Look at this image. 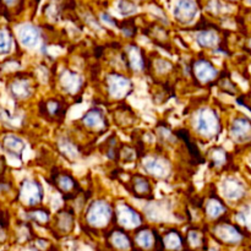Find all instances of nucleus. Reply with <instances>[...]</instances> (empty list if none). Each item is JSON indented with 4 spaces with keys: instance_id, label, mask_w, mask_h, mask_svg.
<instances>
[{
    "instance_id": "obj_1",
    "label": "nucleus",
    "mask_w": 251,
    "mask_h": 251,
    "mask_svg": "<svg viewBox=\"0 0 251 251\" xmlns=\"http://www.w3.org/2000/svg\"><path fill=\"white\" fill-rule=\"evenodd\" d=\"M113 210L105 201H96L91 203L86 213V222L93 229H103L110 223Z\"/></svg>"
},
{
    "instance_id": "obj_2",
    "label": "nucleus",
    "mask_w": 251,
    "mask_h": 251,
    "mask_svg": "<svg viewBox=\"0 0 251 251\" xmlns=\"http://www.w3.org/2000/svg\"><path fill=\"white\" fill-rule=\"evenodd\" d=\"M213 235L216 239L221 243V244L229 245V247H234V245H239L244 239L242 230L235 226L230 225V223H217L213 227Z\"/></svg>"
},
{
    "instance_id": "obj_3",
    "label": "nucleus",
    "mask_w": 251,
    "mask_h": 251,
    "mask_svg": "<svg viewBox=\"0 0 251 251\" xmlns=\"http://www.w3.org/2000/svg\"><path fill=\"white\" fill-rule=\"evenodd\" d=\"M115 221L124 230L137 229L142 225V217L139 212L127 205H119L115 211Z\"/></svg>"
},
{
    "instance_id": "obj_4",
    "label": "nucleus",
    "mask_w": 251,
    "mask_h": 251,
    "mask_svg": "<svg viewBox=\"0 0 251 251\" xmlns=\"http://www.w3.org/2000/svg\"><path fill=\"white\" fill-rule=\"evenodd\" d=\"M218 127H220V122L212 109H202L199 113L196 118V129L202 136L212 137L217 134Z\"/></svg>"
},
{
    "instance_id": "obj_5",
    "label": "nucleus",
    "mask_w": 251,
    "mask_h": 251,
    "mask_svg": "<svg viewBox=\"0 0 251 251\" xmlns=\"http://www.w3.org/2000/svg\"><path fill=\"white\" fill-rule=\"evenodd\" d=\"M135 249L139 251H159V235L149 228H141L132 238Z\"/></svg>"
},
{
    "instance_id": "obj_6",
    "label": "nucleus",
    "mask_w": 251,
    "mask_h": 251,
    "mask_svg": "<svg viewBox=\"0 0 251 251\" xmlns=\"http://www.w3.org/2000/svg\"><path fill=\"white\" fill-rule=\"evenodd\" d=\"M43 198V190L41 184L34 180L22 181L20 189V200L28 206L38 205Z\"/></svg>"
},
{
    "instance_id": "obj_7",
    "label": "nucleus",
    "mask_w": 251,
    "mask_h": 251,
    "mask_svg": "<svg viewBox=\"0 0 251 251\" xmlns=\"http://www.w3.org/2000/svg\"><path fill=\"white\" fill-rule=\"evenodd\" d=\"M159 251H188V248L183 235L172 229L159 237Z\"/></svg>"
},
{
    "instance_id": "obj_8",
    "label": "nucleus",
    "mask_w": 251,
    "mask_h": 251,
    "mask_svg": "<svg viewBox=\"0 0 251 251\" xmlns=\"http://www.w3.org/2000/svg\"><path fill=\"white\" fill-rule=\"evenodd\" d=\"M173 14L176 20L183 24H189L198 14V5L194 0H176L174 4Z\"/></svg>"
},
{
    "instance_id": "obj_9",
    "label": "nucleus",
    "mask_w": 251,
    "mask_h": 251,
    "mask_svg": "<svg viewBox=\"0 0 251 251\" xmlns=\"http://www.w3.org/2000/svg\"><path fill=\"white\" fill-rule=\"evenodd\" d=\"M108 244L115 251H134V242L124 229H117L108 235Z\"/></svg>"
},
{
    "instance_id": "obj_10",
    "label": "nucleus",
    "mask_w": 251,
    "mask_h": 251,
    "mask_svg": "<svg viewBox=\"0 0 251 251\" xmlns=\"http://www.w3.org/2000/svg\"><path fill=\"white\" fill-rule=\"evenodd\" d=\"M107 85L110 96L115 98H122L126 96L131 88L130 81L122 75H110L107 80Z\"/></svg>"
},
{
    "instance_id": "obj_11",
    "label": "nucleus",
    "mask_w": 251,
    "mask_h": 251,
    "mask_svg": "<svg viewBox=\"0 0 251 251\" xmlns=\"http://www.w3.org/2000/svg\"><path fill=\"white\" fill-rule=\"evenodd\" d=\"M230 134L233 139L239 142H245L251 140V120L248 118H235L230 127Z\"/></svg>"
},
{
    "instance_id": "obj_12",
    "label": "nucleus",
    "mask_w": 251,
    "mask_h": 251,
    "mask_svg": "<svg viewBox=\"0 0 251 251\" xmlns=\"http://www.w3.org/2000/svg\"><path fill=\"white\" fill-rule=\"evenodd\" d=\"M19 38L24 47H26V48H34L39 43L41 33H39V29L37 27H34L33 25L27 24L20 27Z\"/></svg>"
},
{
    "instance_id": "obj_13",
    "label": "nucleus",
    "mask_w": 251,
    "mask_h": 251,
    "mask_svg": "<svg viewBox=\"0 0 251 251\" xmlns=\"http://www.w3.org/2000/svg\"><path fill=\"white\" fill-rule=\"evenodd\" d=\"M223 195L228 200H239L245 195V188L237 179L228 178L223 181Z\"/></svg>"
},
{
    "instance_id": "obj_14",
    "label": "nucleus",
    "mask_w": 251,
    "mask_h": 251,
    "mask_svg": "<svg viewBox=\"0 0 251 251\" xmlns=\"http://www.w3.org/2000/svg\"><path fill=\"white\" fill-rule=\"evenodd\" d=\"M2 149L11 156L21 158L25 150V142L16 135L9 134L2 139Z\"/></svg>"
},
{
    "instance_id": "obj_15",
    "label": "nucleus",
    "mask_w": 251,
    "mask_h": 251,
    "mask_svg": "<svg viewBox=\"0 0 251 251\" xmlns=\"http://www.w3.org/2000/svg\"><path fill=\"white\" fill-rule=\"evenodd\" d=\"M144 167L147 173L152 174L154 176H158V178L166 176L169 171L168 164L166 163V161L157 158V157H147L144 161Z\"/></svg>"
},
{
    "instance_id": "obj_16",
    "label": "nucleus",
    "mask_w": 251,
    "mask_h": 251,
    "mask_svg": "<svg viewBox=\"0 0 251 251\" xmlns=\"http://www.w3.org/2000/svg\"><path fill=\"white\" fill-rule=\"evenodd\" d=\"M194 73H195L196 77L202 82H208L217 76V70L207 60L196 61L195 66H194Z\"/></svg>"
},
{
    "instance_id": "obj_17",
    "label": "nucleus",
    "mask_w": 251,
    "mask_h": 251,
    "mask_svg": "<svg viewBox=\"0 0 251 251\" xmlns=\"http://www.w3.org/2000/svg\"><path fill=\"white\" fill-rule=\"evenodd\" d=\"M188 251H200L206 250V239L202 232L198 229L189 230L185 238Z\"/></svg>"
},
{
    "instance_id": "obj_18",
    "label": "nucleus",
    "mask_w": 251,
    "mask_h": 251,
    "mask_svg": "<svg viewBox=\"0 0 251 251\" xmlns=\"http://www.w3.org/2000/svg\"><path fill=\"white\" fill-rule=\"evenodd\" d=\"M10 92H11L12 97L17 98V100H24L31 95V85L25 78H16L10 85Z\"/></svg>"
},
{
    "instance_id": "obj_19",
    "label": "nucleus",
    "mask_w": 251,
    "mask_h": 251,
    "mask_svg": "<svg viewBox=\"0 0 251 251\" xmlns=\"http://www.w3.org/2000/svg\"><path fill=\"white\" fill-rule=\"evenodd\" d=\"M60 82L61 86H63L68 92L75 93L77 92V90L81 86V77L77 74L71 73V71H65L64 74H61Z\"/></svg>"
},
{
    "instance_id": "obj_20",
    "label": "nucleus",
    "mask_w": 251,
    "mask_h": 251,
    "mask_svg": "<svg viewBox=\"0 0 251 251\" xmlns=\"http://www.w3.org/2000/svg\"><path fill=\"white\" fill-rule=\"evenodd\" d=\"M74 228V217L69 212H60L56 216V229L63 234H68Z\"/></svg>"
},
{
    "instance_id": "obj_21",
    "label": "nucleus",
    "mask_w": 251,
    "mask_h": 251,
    "mask_svg": "<svg viewBox=\"0 0 251 251\" xmlns=\"http://www.w3.org/2000/svg\"><path fill=\"white\" fill-rule=\"evenodd\" d=\"M127 59H129V64L134 70L140 71L144 69V59H142L141 51L137 47L130 46L126 50Z\"/></svg>"
},
{
    "instance_id": "obj_22",
    "label": "nucleus",
    "mask_w": 251,
    "mask_h": 251,
    "mask_svg": "<svg viewBox=\"0 0 251 251\" xmlns=\"http://www.w3.org/2000/svg\"><path fill=\"white\" fill-rule=\"evenodd\" d=\"M83 123L90 127L100 129V127L104 126V118H103L102 113L100 110L92 109L86 113V115L83 117Z\"/></svg>"
},
{
    "instance_id": "obj_23",
    "label": "nucleus",
    "mask_w": 251,
    "mask_h": 251,
    "mask_svg": "<svg viewBox=\"0 0 251 251\" xmlns=\"http://www.w3.org/2000/svg\"><path fill=\"white\" fill-rule=\"evenodd\" d=\"M196 41L200 44L201 47H205V48H211V47H215L217 44L218 38L217 34L212 31H202L199 32L196 34Z\"/></svg>"
},
{
    "instance_id": "obj_24",
    "label": "nucleus",
    "mask_w": 251,
    "mask_h": 251,
    "mask_svg": "<svg viewBox=\"0 0 251 251\" xmlns=\"http://www.w3.org/2000/svg\"><path fill=\"white\" fill-rule=\"evenodd\" d=\"M225 212V205L218 200H210L206 205V215L212 220H218Z\"/></svg>"
},
{
    "instance_id": "obj_25",
    "label": "nucleus",
    "mask_w": 251,
    "mask_h": 251,
    "mask_svg": "<svg viewBox=\"0 0 251 251\" xmlns=\"http://www.w3.org/2000/svg\"><path fill=\"white\" fill-rule=\"evenodd\" d=\"M12 39L11 34L6 29H0V55L7 54L11 50Z\"/></svg>"
},
{
    "instance_id": "obj_26",
    "label": "nucleus",
    "mask_w": 251,
    "mask_h": 251,
    "mask_svg": "<svg viewBox=\"0 0 251 251\" xmlns=\"http://www.w3.org/2000/svg\"><path fill=\"white\" fill-rule=\"evenodd\" d=\"M237 221L244 227L251 229V203L245 205L242 210L238 212Z\"/></svg>"
},
{
    "instance_id": "obj_27",
    "label": "nucleus",
    "mask_w": 251,
    "mask_h": 251,
    "mask_svg": "<svg viewBox=\"0 0 251 251\" xmlns=\"http://www.w3.org/2000/svg\"><path fill=\"white\" fill-rule=\"evenodd\" d=\"M117 6H118V11H119L122 15H125V16L134 14V12L137 11V6L134 4V2L130 1V0H119Z\"/></svg>"
},
{
    "instance_id": "obj_28",
    "label": "nucleus",
    "mask_w": 251,
    "mask_h": 251,
    "mask_svg": "<svg viewBox=\"0 0 251 251\" xmlns=\"http://www.w3.org/2000/svg\"><path fill=\"white\" fill-rule=\"evenodd\" d=\"M28 218L38 225H47L49 222V213L43 210H36L28 213Z\"/></svg>"
},
{
    "instance_id": "obj_29",
    "label": "nucleus",
    "mask_w": 251,
    "mask_h": 251,
    "mask_svg": "<svg viewBox=\"0 0 251 251\" xmlns=\"http://www.w3.org/2000/svg\"><path fill=\"white\" fill-rule=\"evenodd\" d=\"M59 146H60L61 151H63L66 156L70 157V158H75V157L77 156V150H76L75 145L71 144L68 140H60V145H59Z\"/></svg>"
},
{
    "instance_id": "obj_30",
    "label": "nucleus",
    "mask_w": 251,
    "mask_h": 251,
    "mask_svg": "<svg viewBox=\"0 0 251 251\" xmlns=\"http://www.w3.org/2000/svg\"><path fill=\"white\" fill-rule=\"evenodd\" d=\"M134 188H135V191H136L137 194H140V195H142V194H147L150 191L149 183H147L146 179L142 178V176H137V178H135Z\"/></svg>"
},
{
    "instance_id": "obj_31",
    "label": "nucleus",
    "mask_w": 251,
    "mask_h": 251,
    "mask_svg": "<svg viewBox=\"0 0 251 251\" xmlns=\"http://www.w3.org/2000/svg\"><path fill=\"white\" fill-rule=\"evenodd\" d=\"M211 157H212L213 163L220 167L226 162V151L223 149H221V147H217V149H215L212 151Z\"/></svg>"
},
{
    "instance_id": "obj_32",
    "label": "nucleus",
    "mask_w": 251,
    "mask_h": 251,
    "mask_svg": "<svg viewBox=\"0 0 251 251\" xmlns=\"http://www.w3.org/2000/svg\"><path fill=\"white\" fill-rule=\"evenodd\" d=\"M59 186H60L61 189H64V190H70L74 186L73 179L68 176H60V178H59Z\"/></svg>"
},
{
    "instance_id": "obj_33",
    "label": "nucleus",
    "mask_w": 251,
    "mask_h": 251,
    "mask_svg": "<svg viewBox=\"0 0 251 251\" xmlns=\"http://www.w3.org/2000/svg\"><path fill=\"white\" fill-rule=\"evenodd\" d=\"M100 19H102V21L104 22V24H107L108 26L117 27V21H115L112 16H109L108 14H102L100 15Z\"/></svg>"
},
{
    "instance_id": "obj_34",
    "label": "nucleus",
    "mask_w": 251,
    "mask_h": 251,
    "mask_svg": "<svg viewBox=\"0 0 251 251\" xmlns=\"http://www.w3.org/2000/svg\"><path fill=\"white\" fill-rule=\"evenodd\" d=\"M36 249L39 250V251H47V248H48V242L47 240H43V239H38L36 240Z\"/></svg>"
},
{
    "instance_id": "obj_35",
    "label": "nucleus",
    "mask_w": 251,
    "mask_h": 251,
    "mask_svg": "<svg viewBox=\"0 0 251 251\" xmlns=\"http://www.w3.org/2000/svg\"><path fill=\"white\" fill-rule=\"evenodd\" d=\"M5 238H6V235H5V227L0 223V243L4 242Z\"/></svg>"
},
{
    "instance_id": "obj_36",
    "label": "nucleus",
    "mask_w": 251,
    "mask_h": 251,
    "mask_svg": "<svg viewBox=\"0 0 251 251\" xmlns=\"http://www.w3.org/2000/svg\"><path fill=\"white\" fill-rule=\"evenodd\" d=\"M5 172V161L0 157V178H1L2 173Z\"/></svg>"
},
{
    "instance_id": "obj_37",
    "label": "nucleus",
    "mask_w": 251,
    "mask_h": 251,
    "mask_svg": "<svg viewBox=\"0 0 251 251\" xmlns=\"http://www.w3.org/2000/svg\"><path fill=\"white\" fill-rule=\"evenodd\" d=\"M2 1H4L5 4L7 5V6H11V5L16 4V1H17V0H2Z\"/></svg>"
},
{
    "instance_id": "obj_38",
    "label": "nucleus",
    "mask_w": 251,
    "mask_h": 251,
    "mask_svg": "<svg viewBox=\"0 0 251 251\" xmlns=\"http://www.w3.org/2000/svg\"><path fill=\"white\" fill-rule=\"evenodd\" d=\"M206 251H217V250H215V249H206Z\"/></svg>"
},
{
    "instance_id": "obj_39",
    "label": "nucleus",
    "mask_w": 251,
    "mask_h": 251,
    "mask_svg": "<svg viewBox=\"0 0 251 251\" xmlns=\"http://www.w3.org/2000/svg\"><path fill=\"white\" fill-rule=\"evenodd\" d=\"M247 1H248V2H249V4H251V0H247Z\"/></svg>"
},
{
    "instance_id": "obj_40",
    "label": "nucleus",
    "mask_w": 251,
    "mask_h": 251,
    "mask_svg": "<svg viewBox=\"0 0 251 251\" xmlns=\"http://www.w3.org/2000/svg\"><path fill=\"white\" fill-rule=\"evenodd\" d=\"M250 47H251V39H250Z\"/></svg>"
}]
</instances>
